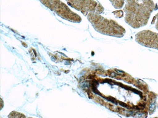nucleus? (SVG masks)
Here are the masks:
<instances>
[{"mask_svg": "<svg viewBox=\"0 0 158 118\" xmlns=\"http://www.w3.org/2000/svg\"><path fill=\"white\" fill-rule=\"evenodd\" d=\"M125 21L133 28L147 25L152 11L156 10L152 0H125Z\"/></svg>", "mask_w": 158, "mask_h": 118, "instance_id": "obj_1", "label": "nucleus"}, {"mask_svg": "<svg viewBox=\"0 0 158 118\" xmlns=\"http://www.w3.org/2000/svg\"><path fill=\"white\" fill-rule=\"evenodd\" d=\"M40 1L51 10L57 13L59 9L64 4L60 0H40Z\"/></svg>", "mask_w": 158, "mask_h": 118, "instance_id": "obj_5", "label": "nucleus"}, {"mask_svg": "<svg viewBox=\"0 0 158 118\" xmlns=\"http://www.w3.org/2000/svg\"><path fill=\"white\" fill-rule=\"evenodd\" d=\"M87 18L94 29L102 34L122 37L125 34V28L112 19L92 12L87 15Z\"/></svg>", "mask_w": 158, "mask_h": 118, "instance_id": "obj_2", "label": "nucleus"}, {"mask_svg": "<svg viewBox=\"0 0 158 118\" xmlns=\"http://www.w3.org/2000/svg\"><path fill=\"white\" fill-rule=\"evenodd\" d=\"M110 1V2L112 3V6L114 5V2H115V0H109Z\"/></svg>", "mask_w": 158, "mask_h": 118, "instance_id": "obj_10", "label": "nucleus"}, {"mask_svg": "<svg viewBox=\"0 0 158 118\" xmlns=\"http://www.w3.org/2000/svg\"><path fill=\"white\" fill-rule=\"evenodd\" d=\"M125 3V0H115L113 6L115 9H120L123 6Z\"/></svg>", "mask_w": 158, "mask_h": 118, "instance_id": "obj_6", "label": "nucleus"}, {"mask_svg": "<svg viewBox=\"0 0 158 118\" xmlns=\"http://www.w3.org/2000/svg\"><path fill=\"white\" fill-rule=\"evenodd\" d=\"M67 4L73 9L87 15L89 13L100 14L103 12L104 7L100 3L94 0H65Z\"/></svg>", "mask_w": 158, "mask_h": 118, "instance_id": "obj_3", "label": "nucleus"}, {"mask_svg": "<svg viewBox=\"0 0 158 118\" xmlns=\"http://www.w3.org/2000/svg\"><path fill=\"white\" fill-rule=\"evenodd\" d=\"M9 117H25V115L21 114V113H19V112H17L16 111H13L12 112L9 116H8Z\"/></svg>", "mask_w": 158, "mask_h": 118, "instance_id": "obj_7", "label": "nucleus"}, {"mask_svg": "<svg viewBox=\"0 0 158 118\" xmlns=\"http://www.w3.org/2000/svg\"><path fill=\"white\" fill-rule=\"evenodd\" d=\"M155 21H156V28L157 29V30H158V13L156 15V16L152 19L151 23L152 24Z\"/></svg>", "mask_w": 158, "mask_h": 118, "instance_id": "obj_9", "label": "nucleus"}, {"mask_svg": "<svg viewBox=\"0 0 158 118\" xmlns=\"http://www.w3.org/2000/svg\"><path fill=\"white\" fill-rule=\"evenodd\" d=\"M117 18H121L123 16V12L122 10H116L112 12Z\"/></svg>", "mask_w": 158, "mask_h": 118, "instance_id": "obj_8", "label": "nucleus"}, {"mask_svg": "<svg viewBox=\"0 0 158 118\" xmlns=\"http://www.w3.org/2000/svg\"><path fill=\"white\" fill-rule=\"evenodd\" d=\"M136 41L141 45L158 50V33L150 30H143L135 35Z\"/></svg>", "mask_w": 158, "mask_h": 118, "instance_id": "obj_4", "label": "nucleus"}]
</instances>
